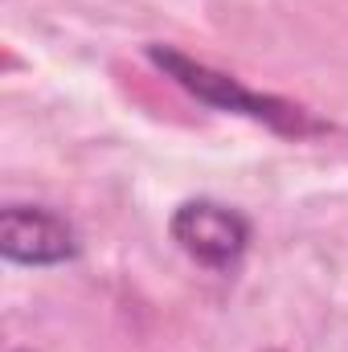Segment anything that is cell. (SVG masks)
Listing matches in <instances>:
<instances>
[{
  "label": "cell",
  "mask_w": 348,
  "mask_h": 352,
  "mask_svg": "<svg viewBox=\"0 0 348 352\" xmlns=\"http://www.w3.org/2000/svg\"><path fill=\"white\" fill-rule=\"evenodd\" d=\"M148 58L173 78L176 87H184L193 98L217 107V111H234V115H246L254 123H266L270 131L279 135H291V140H307V135H324L328 123L316 119L312 111L287 102V98H274V94H259V90H246L238 78L205 66V62H193L184 58L173 45H148Z\"/></svg>",
  "instance_id": "obj_1"
},
{
  "label": "cell",
  "mask_w": 348,
  "mask_h": 352,
  "mask_svg": "<svg viewBox=\"0 0 348 352\" xmlns=\"http://www.w3.org/2000/svg\"><path fill=\"white\" fill-rule=\"evenodd\" d=\"M173 242L209 270H230L250 246V221L217 201H184L168 221Z\"/></svg>",
  "instance_id": "obj_2"
},
{
  "label": "cell",
  "mask_w": 348,
  "mask_h": 352,
  "mask_svg": "<svg viewBox=\"0 0 348 352\" xmlns=\"http://www.w3.org/2000/svg\"><path fill=\"white\" fill-rule=\"evenodd\" d=\"M0 254L21 266H58L78 254V238L66 217L33 205H12L0 213Z\"/></svg>",
  "instance_id": "obj_3"
},
{
  "label": "cell",
  "mask_w": 348,
  "mask_h": 352,
  "mask_svg": "<svg viewBox=\"0 0 348 352\" xmlns=\"http://www.w3.org/2000/svg\"><path fill=\"white\" fill-rule=\"evenodd\" d=\"M266 352H279V349H266Z\"/></svg>",
  "instance_id": "obj_4"
}]
</instances>
